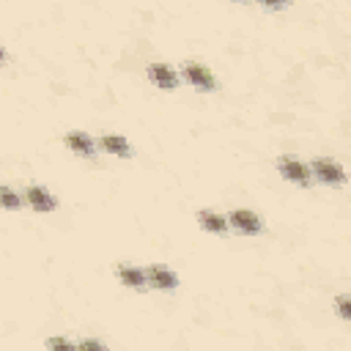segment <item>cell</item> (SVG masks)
I'll return each mask as SVG.
<instances>
[{
  "instance_id": "6da1fadb",
  "label": "cell",
  "mask_w": 351,
  "mask_h": 351,
  "mask_svg": "<svg viewBox=\"0 0 351 351\" xmlns=\"http://www.w3.org/2000/svg\"><path fill=\"white\" fill-rule=\"evenodd\" d=\"M310 170H313V178H318L321 184H329V186H340V184L348 181L346 170L337 162H332V159H315L310 165Z\"/></svg>"
},
{
  "instance_id": "7a4b0ae2",
  "label": "cell",
  "mask_w": 351,
  "mask_h": 351,
  "mask_svg": "<svg viewBox=\"0 0 351 351\" xmlns=\"http://www.w3.org/2000/svg\"><path fill=\"white\" fill-rule=\"evenodd\" d=\"M277 170H280L288 181H293V184H299V186H307L310 178H313V170H310L307 165H302L299 159H291V156H280V159H277Z\"/></svg>"
},
{
  "instance_id": "3957f363",
  "label": "cell",
  "mask_w": 351,
  "mask_h": 351,
  "mask_svg": "<svg viewBox=\"0 0 351 351\" xmlns=\"http://www.w3.org/2000/svg\"><path fill=\"white\" fill-rule=\"evenodd\" d=\"M181 74H184V80H186L192 88H197V90L211 93V90L217 88V82H214V77H211V71H208L206 66H197V63H184V66H181Z\"/></svg>"
},
{
  "instance_id": "277c9868",
  "label": "cell",
  "mask_w": 351,
  "mask_h": 351,
  "mask_svg": "<svg viewBox=\"0 0 351 351\" xmlns=\"http://www.w3.org/2000/svg\"><path fill=\"white\" fill-rule=\"evenodd\" d=\"M228 222H230L239 233H250V236H255V233H261V230H263V222L258 219V214L244 211V208L230 211V214H228Z\"/></svg>"
},
{
  "instance_id": "5b68a950",
  "label": "cell",
  "mask_w": 351,
  "mask_h": 351,
  "mask_svg": "<svg viewBox=\"0 0 351 351\" xmlns=\"http://www.w3.org/2000/svg\"><path fill=\"white\" fill-rule=\"evenodd\" d=\"M25 200H27L30 208H36V211H55V208H58V197H55L52 192H47L44 186H38V184H33V186L25 189Z\"/></svg>"
},
{
  "instance_id": "8992f818",
  "label": "cell",
  "mask_w": 351,
  "mask_h": 351,
  "mask_svg": "<svg viewBox=\"0 0 351 351\" xmlns=\"http://www.w3.org/2000/svg\"><path fill=\"white\" fill-rule=\"evenodd\" d=\"M145 74H148V80H151L156 88H162V90H173V88L178 85L176 71H173L170 66H165V63H151V66L145 69Z\"/></svg>"
},
{
  "instance_id": "52a82bcc",
  "label": "cell",
  "mask_w": 351,
  "mask_h": 351,
  "mask_svg": "<svg viewBox=\"0 0 351 351\" xmlns=\"http://www.w3.org/2000/svg\"><path fill=\"white\" fill-rule=\"evenodd\" d=\"M145 274H148V285H154V288L170 291V288L178 285V277H176L170 269H165V266H148Z\"/></svg>"
},
{
  "instance_id": "ba28073f",
  "label": "cell",
  "mask_w": 351,
  "mask_h": 351,
  "mask_svg": "<svg viewBox=\"0 0 351 351\" xmlns=\"http://www.w3.org/2000/svg\"><path fill=\"white\" fill-rule=\"evenodd\" d=\"M118 280L134 291H145L148 288V274L134 269V266H118Z\"/></svg>"
},
{
  "instance_id": "9c48e42d",
  "label": "cell",
  "mask_w": 351,
  "mask_h": 351,
  "mask_svg": "<svg viewBox=\"0 0 351 351\" xmlns=\"http://www.w3.org/2000/svg\"><path fill=\"white\" fill-rule=\"evenodd\" d=\"M66 145H69L74 154H80V156H96V143H93L88 134H82V132H71V134L66 137Z\"/></svg>"
},
{
  "instance_id": "30bf717a",
  "label": "cell",
  "mask_w": 351,
  "mask_h": 351,
  "mask_svg": "<svg viewBox=\"0 0 351 351\" xmlns=\"http://www.w3.org/2000/svg\"><path fill=\"white\" fill-rule=\"evenodd\" d=\"M99 148H104L107 154H115V156H121V159L132 156V145H129L123 137H118V134H104V137H99Z\"/></svg>"
},
{
  "instance_id": "8fae6325",
  "label": "cell",
  "mask_w": 351,
  "mask_h": 351,
  "mask_svg": "<svg viewBox=\"0 0 351 351\" xmlns=\"http://www.w3.org/2000/svg\"><path fill=\"white\" fill-rule=\"evenodd\" d=\"M197 222H200V228H206L208 233H225L228 230V217H222V214H214V211H200L197 214Z\"/></svg>"
},
{
  "instance_id": "7c38bea8",
  "label": "cell",
  "mask_w": 351,
  "mask_h": 351,
  "mask_svg": "<svg viewBox=\"0 0 351 351\" xmlns=\"http://www.w3.org/2000/svg\"><path fill=\"white\" fill-rule=\"evenodd\" d=\"M335 310H337L340 318L351 321V296H337V299H335Z\"/></svg>"
},
{
  "instance_id": "4fadbf2b",
  "label": "cell",
  "mask_w": 351,
  "mask_h": 351,
  "mask_svg": "<svg viewBox=\"0 0 351 351\" xmlns=\"http://www.w3.org/2000/svg\"><path fill=\"white\" fill-rule=\"evenodd\" d=\"M0 195H3V206H5V208H19V203H22V200L14 195V189H11V186H3V189H0Z\"/></svg>"
},
{
  "instance_id": "5bb4252c",
  "label": "cell",
  "mask_w": 351,
  "mask_h": 351,
  "mask_svg": "<svg viewBox=\"0 0 351 351\" xmlns=\"http://www.w3.org/2000/svg\"><path fill=\"white\" fill-rule=\"evenodd\" d=\"M47 346H49V348H71V346H77V343H71V340H66V337H49Z\"/></svg>"
},
{
  "instance_id": "9a60e30c",
  "label": "cell",
  "mask_w": 351,
  "mask_h": 351,
  "mask_svg": "<svg viewBox=\"0 0 351 351\" xmlns=\"http://www.w3.org/2000/svg\"><path fill=\"white\" fill-rule=\"evenodd\" d=\"M77 346L80 348H104V343H99V340H80Z\"/></svg>"
},
{
  "instance_id": "2e32d148",
  "label": "cell",
  "mask_w": 351,
  "mask_h": 351,
  "mask_svg": "<svg viewBox=\"0 0 351 351\" xmlns=\"http://www.w3.org/2000/svg\"><path fill=\"white\" fill-rule=\"evenodd\" d=\"M263 5H269V8H285L291 0H261Z\"/></svg>"
}]
</instances>
